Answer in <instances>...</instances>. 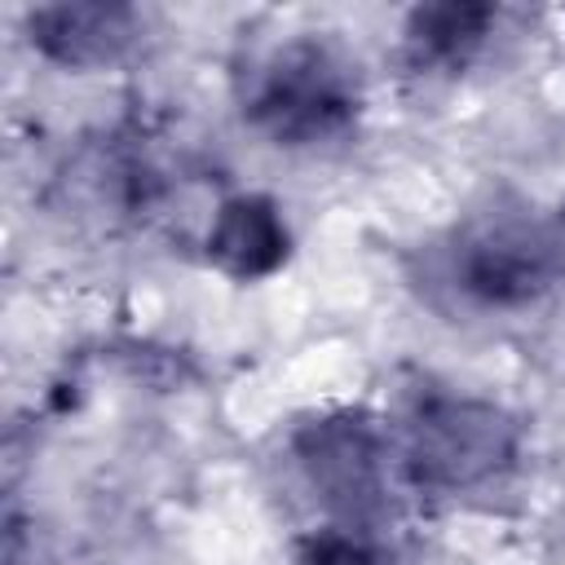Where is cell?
Masks as SVG:
<instances>
[{
    "instance_id": "277c9868",
    "label": "cell",
    "mask_w": 565,
    "mask_h": 565,
    "mask_svg": "<svg viewBox=\"0 0 565 565\" xmlns=\"http://www.w3.org/2000/svg\"><path fill=\"white\" fill-rule=\"evenodd\" d=\"M296 463L318 494L327 525L375 534L388 516V428L362 411H335L291 433Z\"/></svg>"
},
{
    "instance_id": "6da1fadb",
    "label": "cell",
    "mask_w": 565,
    "mask_h": 565,
    "mask_svg": "<svg viewBox=\"0 0 565 565\" xmlns=\"http://www.w3.org/2000/svg\"><path fill=\"white\" fill-rule=\"evenodd\" d=\"M424 274L463 309L512 313L565 282V234L525 203H490L441 234Z\"/></svg>"
},
{
    "instance_id": "52a82bcc",
    "label": "cell",
    "mask_w": 565,
    "mask_h": 565,
    "mask_svg": "<svg viewBox=\"0 0 565 565\" xmlns=\"http://www.w3.org/2000/svg\"><path fill=\"white\" fill-rule=\"evenodd\" d=\"M494 26L486 4H428L406 18L402 44L415 71H459L468 66Z\"/></svg>"
},
{
    "instance_id": "8992f818",
    "label": "cell",
    "mask_w": 565,
    "mask_h": 565,
    "mask_svg": "<svg viewBox=\"0 0 565 565\" xmlns=\"http://www.w3.org/2000/svg\"><path fill=\"white\" fill-rule=\"evenodd\" d=\"M207 260L230 278H265L287 260L291 230L282 221V207L265 194H234L225 199L207 221Z\"/></svg>"
},
{
    "instance_id": "5b68a950",
    "label": "cell",
    "mask_w": 565,
    "mask_h": 565,
    "mask_svg": "<svg viewBox=\"0 0 565 565\" xmlns=\"http://www.w3.org/2000/svg\"><path fill=\"white\" fill-rule=\"evenodd\" d=\"M137 9L128 4H44L26 18L31 49L57 66H110L137 40Z\"/></svg>"
},
{
    "instance_id": "7a4b0ae2",
    "label": "cell",
    "mask_w": 565,
    "mask_h": 565,
    "mask_svg": "<svg viewBox=\"0 0 565 565\" xmlns=\"http://www.w3.org/2000/svg\"><path fill=\"white\" fill-rule=\"evenodd\" d=\"M388 450L419 494H468L516 463L521 428L486 397L419 384L388 424Z\"/></svg>"
},
{
    "instance_id": "3957f363",
    "label": "cell",
    "mask_w": 565,
    "mask_h": 565,
    "mask_svg": "<svg viewBox=\"0 0 565 565\" xmlns=\"http://www.w3.org/2000/svg\"><path fill=\"white\" fill-rule=\"evenodd\" d=\"M243 115L274 146L313 150L349 137L366 106L358 62L327 35H291L243 75Z\"/></svg>"
}]
</instances>
